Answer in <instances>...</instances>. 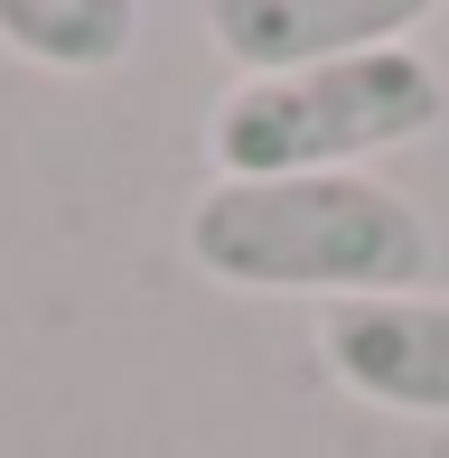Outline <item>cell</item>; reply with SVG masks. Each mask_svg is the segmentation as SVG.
<instances>
[{
  "label": "cell",
  "instance_id": "1",
  "mask_svg": "<svg viewBox=\"0 0 449 458\" xmlns=\"http://www.w3.org/2000/svg\"><path fill=\"white\" fill-rule=\"evenodd\" d=\"M188 262L243 300H394L431 290V216L394 178H207L178 225Z\"/></svg>",
  "mask_w": 449,
  "mask_h": 458
},
{
  "label": "cell",
  "instance_id": "2",
  "mask_svg": "<svg viewBox=\"0 0 449 458\" xmlns=\"http://www.w3.org/2000/svg\"><path fill=\"white\" fill-rule=\"evenodd\" d=\"M449 122V85L421 47H365L291 75H234L207 113L216 178H346Z\"/></svg>",
  "mask_w": 449,
  "mask_h": 458
},
{
  "label": "cell",
  "instance_id": "3",
  "mask_svg": "<svg viewBox=\"0 0 449 458\" xmlns=\"http://www.w3.org/2000/svg\"><path fill=\"white\" fill-rule=\"evenodd\" d=\"M318 356L356 403L402 421H449V290L337 300L318 318Z\"/></svg>",
  "mask_w": 449,
  "mask_h": 458
},
{
  "label": "cell",
  "instance_id": "4",
  "mask_svg": "<svg viewBox=\"0 0 449 458\" xmlns=\"http://www.w3.org/2000/svg\"><path fill=\"white\" fill-rule=\"evenodd\" d=\"M412 29H421V0H216L207 10L216 56H234L243 75H291V66H328V56L402 47Z\"/></svg>",
  "mask_w": 449,
  "mask_h": 458
},
{
  "label": "cell",
  "instance_id": "5",
  "mask_svg": "<svg viewBox=\"0 0 449 458\" xmlns=\"http://www.w3.org/2000/svg\"><path fill=\"white\" fill-rule=\"evenodd\" d=\"M0 47L47 75H113L140 47L131 0H0Z\"/></svg>",
  "mask_w": 449,
  "mask_h": 458
}]
</instances>
